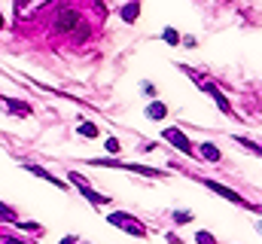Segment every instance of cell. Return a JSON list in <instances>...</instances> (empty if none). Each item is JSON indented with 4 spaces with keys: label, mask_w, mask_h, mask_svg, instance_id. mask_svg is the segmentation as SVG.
Returning <instances> with one entry per match:
<instances>
[{
    "label": "cell",
    "mask_w": 262,
    "mask_h": 244,
    "mask_svg": "<svg viewBox=\"0 0 262 244\" xmlns=\"http://www.w3.org/2000/svg\"><path fill=\"white\" fill-rule=\"evenodd\" d=\"M70 180L76 183V187H79V189H83V195H86V199H88V202H92V205H107V202H110V195H98V192H92V189H88V187H86V177H79V174H76V171L70 174Z\"/></svg>",
    "instance_id": "cell-3"
},
{
    "label": "cell",
    "mask_w": 262,
    "mask_h": 244,
    "mask_svg": "<svg viewBox=\"0 0 262 244\" xmlns=\"http://www.w3.org/2000/svg\"><path fill=\"white\" fill-rule=\"evenodd\" d=\"M0 28H3V16H0Z\"/></svg>",
    "instance_id": "cell-18"
},
{
    "label": "cell",
    "mask_w": 262,
    "mask_h": 244,
    "mask_svg": "<svg viewBox=\"0 0 262 244\" xmlns=\"http://www.w3.org/2000/svg\"><path fill=\"white\" fill-rule=\"evenodd\" d=\"M165 43H171V46H177V43H180V37H177V31H171V28H168V31H165Z\"/></svg>",
    "instance_id": "cell-14"
},
{
    "label": "cell",
    "mask_w": 262,
    "mask_h": 244,
    "mask_svg": "<svg viewBox=\"0 0 262 244\" xmlns=\"http://www.w3.org/2000/svg\"><path fill=\"white\" fill-rule=\"evenodd\" d=\"M107 223H110V226H119V229H125V232H131V235H143V232H146L140 223H134V217H128V214H110Z\"/></svg>",
    "instance_id": "cell-1"
},
{
    "label": "cell",
    "mask_w": 262,
    "mask_h": 244,
    "mask_svg": "<svg viewBox=\"0 0 262 244\" xmlns=\"http://www.w3.org/2000/svg\"><path fill=\"white\" fill-rule=\"evenodd\" d=\"M0 220H3V223H16V214L9 211V207H6L3 202H0Z\"/></svg>",
    "instance_id": "cell-11"
},
{
    "label": "cell",
    "mask_w": 262,
    "mask_h": 244,
    "mask_svg": "<svg viewBox=\"0 0 262 244\" xmlns=\"http://www.w3.org/2000/svg\"><path fill=\"white\" fill-rule=\"evenodd\" d=\"M204 187H208V189H213V192H220L223 199H229V202H235V205H247V202H244V199H241V195H238L235 189L223 187V183H216V180H204Z\"/></svg>",
    "instance_id": "cell-5"
},
{
    "label": "cell",
    "mask_w": 262,
    "mask_h": 244,
    "mask_svg": "<svg viewBox=\"0 0 262 244\" xmlns=\"http://www.w3.org/2000/svg\"><path fill=\"white\" fill-rule=\"evenodd\" d=\"M119 141H116V137H107V153H119Z\"/></svg>",
    "instance_id": "cell-15"
},
{
    "label": "cell",
    "mask_w": 262,
    "mask_h": 244,
    "mask_svg": "<svg viewBox=\"0 0 262 244\" xmlns=\"http://www.w3.org/2000/svg\"><path fill=\"white\" fill-rule=\"evenodd\" d=\"M25 171H31V174H37V177H43V180H49L52 187H58V189H64V180H58V177H52V174H49L46 168H40V165H25Z\"/></svg>",
    "instance_id": "cell-6"
},
{
    "label": "cell",
    "mask_w": 262,
    "mask_h": 244,
    "mask_svg": "<svg viewBox=\"0 0 262 244\" xmlns=\"http://www.w3.org/2000/svg\"><path fill=\"white\" fill-rule=\"evenodd\" d=\"M165 113H168V107L162 101H153L150 107H146V116H150V119H165Z\"/></svg>",
    "instance_id": "cell-7"
},
{
    "label": "cell",
    "mask_w": 262,
    "mask_h": 244,
    "mask_svg": "<svg viewBox=\"0 0 262 244\" xmlns=\"http://www.w3.org/2000/svg\"><path fill=\"white\" fill-rule=\"evenodd\" d=\"M79 134H83V137H98V129L92 122H83V125H79Z\"/></svg>",
    "instance_id": "cell-10"
},
{
    "label": "cell",
    "mask_w": 262,
    "mask_h": 244,
    "mask_svg": "<svg viewBox=\"0 0 262 244\" xmlns=\"http://www.w3.org/2000/svg\"><path fill=\"white\" fill-rule=\"evenodd\" d=\"M138 13H140V6H138V3L122 6V19H125V21H134V19H138Z\"/></svg>",
    "instance_id": "cell-9"
},
{
    "label": "cell",
    "mask_w": 262,
    "mask_h": 244,
    "mask_svg": "<svg viewBox=\"0 0 262 244\" xmlns=\"http://www.w3.org/2000/svg\"><path fill=\"white\" fill-rule=\"evenodd\" d=\"M189 220H192V214H189V211H183V214L177 211V223H189Z\"/></svg>",
    "instance_id": "cell-16"
},
{
    "label": "cell",
    "mask_w": 262,
    "mask_h": 244,
    "mask_svg": "<svg viewBox=\"0 0 262 244\" xmlns=\"http://www.w3.org/2000/svg\"><path fill=\"white\" fill-rule=\"evenodd\" d=\"M165 141H171V144H174L177 150H183V153H192V144H189V137L183 134V131H180V129H165Z\"/></svg>",
    "instance_id": "cell-4"
},
{
    "label": "cell",
    "mask_w": 262,
    "mask_h": 244,
    "mask_svg": "<svg viewBox=\"0 0 262 244\" xmlns=\"http://www.w3.org/2000/svg\"><path fill=\"white\" fill-rule=\"evenodd\" d=\"M195 241H198V244H216V238L210 235V232H198V235H195Z\"/></svg>",
    "instance_id": "cell-12"
},
{
    "label": "cell",
    "mask_w": 262,
    "mask_h": 244,
    "mask_svg": "<svg viewBox=\"0 0 262 244\" xmlns=\"http://www.w3.org/2000/svg\"><path fill=\"white\" fill-rule=\"evenodd\" d=\"M6 107L13 110V113H18V116H28V107H25V104H13V101H9Z\"/></svg>",
    "instance_id": "cell-13"
},
{
    "label": "cell",
    "mask_w": 262,
    "mask_h": 244,
    "mask_svg": "<svg viewBox=\"0 0 262 244\" xmlns=\"http://www.w3.org/2000/svg\"><path fill=\"white\" fill-rule=\"evenodd\" d=\"M73 25H79V13L76 9H61L55 16V31H70Z\"/></svg>",
    "instance_id": "cell-2"
},
{
    "label": "cell",
    "mask_w": 262,
    "mask_h": 244,
    "mask_svg": "<svg viewBox=\"0 0 262 244\" xmlns=\"http://www.w3.org/2000/svg\"><path fill=\"white\" fill-rule=\"evenodd\" d=\"M201 156L208 162H220V150H216L213 144H201Z\"/></svg>",
    "instance_id": "cell-8"
},
{
    "label": "cell",
    "mask_w": 262,
    "mask_h": 244,
    "mask_svg": "<svg viewBox=\"0 0 262 244\" xmlns=\"http://www.w3.org/2000/svg\"><path fill=\"white\" fill-rule=\"evenodd\" d=\"M61 244H76V238H64V241H61Z\"/></svg>",
    "instance_id": "cell-17"
}]
</instances>
